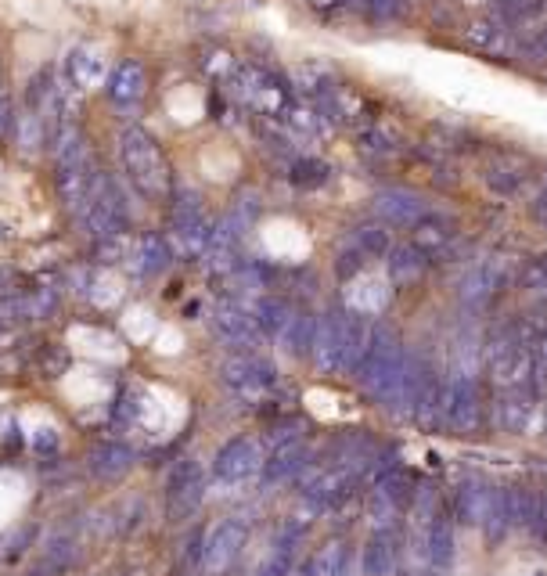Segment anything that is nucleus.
Segmentation results:
<instances>
[{"mask_svg": "<svg viewBox=\"0 0 547 576\" xmlns=\"http://www.w3.org/2000/svg\"><path fill=\"white\" fill-rule=\"evenodd\" d=\"M303 458H306L303 443H281V447L274 450V458L267 461V468H263V476H267V483H281V479H288L303 465Z\"/></svg>", "mask_w": 547, "mask_h": 576, "instance_id": "f8f14e48", "label": "nucleus"}, {"mask_svg": "<svg viewBox=\"0 0 547 576\" xmlns=\"http://www.w3.org/2000/svg\"><path fill=\"white\" fill-rule=\"evenodd\" d=\"M389 566H393V555H389L386 540L375 537L368 548H364V573H368V576H386Z\"/></svg>", "mask_w": 547, "mask_h": 576, "instance_id": "4468645a", "label": "nucleus"}, {"mask_svg": "<svg viewBox=\"0 0 547 576\" xmlns=\"http://www.w3.org/2000/svg\"><path fill=\"white\" fill-rule=\"evenodd\" d=\"M112 98L116 101H134L144 90V69L137 62H123L116 72H112Z\"/></svg>", "mask_w": 547, "mask_h": 576, "instance_id": "ddd939ff", "label": "nucleus"}, {"mask_svg": "<svg viewBox=\"0 0 547 576\" xmlns=\"http://www.w3.org/2000/svg\"><path fill=\"white\" fill-rule=\"evenodd\" d=\"M69 69H72V76H76V83H83V87H90V83L101 80L98 54H90V51H76V58L69 62Z\"/></svg>", "mask_w": 547, "mask_h": 576, "instance_id": "2eb2a0df", "label": "nucleus"}, {"mask_svg": "<svg viewBox=\"0 0 547 576\" xmlns=\"http://www.w3.org/2000/svg\"><path fill=\"white\" fill-rule=\"evenodd\" d=\"M216 332L224 335L227 342H234V346H252V342H256L252 317H245L242 310H231V306H224V310L216 314Z\"/></svg>", "mask_w": 547, "mask_h": 576, "instance_id": "9b49d317", "label": "nucleus"}, {"mask_svg": "<svg viewBox=\"0 0 547 576\" xmlns=\"http://www.w3.org/2000/svg\"><path fill=\"white\" fill-rule=\"evenodd\" d=\"M4 234H8V227H0V238H4Z\"/></svg>", "mask_w": 547, "mask_h": 576, "instance_id": "a211bd4d", "label": "nucleus"}, {"mask_svg": "<svg viewBox=\"0 0 547 576\" xmlns=\"http://www.w3.org/2000/svg\"><path fill=\"white\" fill-rule=\"evenodd\" d=\"M123 166L141 191H152L155 195V191L166 188V162H162L152 137L141 134V130H130L123 137Z\"/></svg>", "mask_w": 547, "mask_h": 576, "instance_id": "f257e3e1", "label": "nucleus"}, {"mask_svg": "<svg viewBox=\"0 0 547 576\" xmlns=\"http://www.w3.org/2000/svg\"><path fill=\"white\" fill-rule=\"evenodd\" d=\"M224 382L242 396H260L270 386V368L260 360L249 357H234L224 364Z\"/></svg>", "mask_w": 547, "mask_h": 576, "instance_id": "39448f33", "label": "nucleus"}, {"mask_svg": "<svg viewBox=\"0 0 547 576\" xmlns=\"http://www.w3.org/2000/svg\"><path fill=\"white\" fill-rule=\"evenodd\" d=\"M198 501H202V472H198L195 461H180L173 468L170 486H166V512H170L173 522H180L195 512Z\"/></svg>", "mask_w": 547, "mask_h": 576, "instance_id": "f03ea898", "label": "nucleus"}, {"mask_svg": "<svg viewBox=\"0 0 547 576\" xmlns=\"http://www.w3.org/2000/svg\"><path fill=\"white\" fill-rule=\"evenodd\" d=\"M15 105H11V98H8V87H0V141L4 137H11V126H15Z\"/></svg>", "mask_w": 547, "mask_h": 576, "instance_id": "f3484780", "label": "nucleus"}, {"mask_svg": "<svg viewBox=\"0 0 547 576\" xmlns=\"http://www.w3.org/2000/svg\"><path fill=\"white\" fill-rule=\"evenodd\" d=\"M450 558H454V533H450L447 515H440V519H432V530H429V569H432V576H447Z\"/></svg>", "mask_w": 547, "mask_h": 576, "instance_id": "6e6552de", "label": "nucleus"}, {"mask_svg": "<svg viewBox=\"0 0 547 576\" xmlns=\"http://www.w3.org/2000/svg\"><path fill=\"white\" fill-rule=\"evenodd\" d=\"M260 465H263L260 447L242 436V440H231L216 454V479H224V483H245L249 476H256Z\"/></svg>", "mask_w": 547, "mask_h": 576, "instance_id": "7ed1b4c3", "label": "nucleus"}, {"mask_svg": "<svg viewBox=\"0 0 547 576\" xmlns=\"http://www.w3.org/2000/svg\"><path fill=\"white\" fill-rule=\"evenodd\" d=\"M54 184H58V198H62V206H69V209H76L83 198L90 195V180H87V173H83L80 159H76V162H58V177H54Z\"/></svg>", "mask_w": 547, "mask_h": 576, "instance_id": "1a4fd4ad", "label": "nucleus"}, {"mask_svg": "<svg viewBox=\"0 0 547 576\" xmlns=\"http://www.w3.org/2000/svg\"><path fill=\"white\" fill-rule=\"evenodd\" d=\"M130 465H134V450L123 447V443H101V447L90 450L87 458V468L98 479H105V483L123 479L126 472H130Z\"/></svg>", "mask_w": 547, "mask_h": 576, "instance_id": "423d86ee", "label": "nucleus"}, {"mask_svg": "<svg viewBox=\"0 0 547 576\" xmlns=\"http://www.w3.org/2000/svg\"><path fill=\"white\" fill-rule=\"evenodd\" d=\"M0 558H4V540H0Z\"/></svg>", "mask_w": 547, "mask_h": 576, "instance_id": "6ab92c4d", "label": "nucleus"}, {"mask_svg": "<svg viewBox=\"0 0 547 576\" xmlns=\"http://www.w3.org/2000/svg\"><path fill=\"white\" fill-rule=\"evenodd\" d=\"M447 418L458 425L461 432H468L472 425H476V418H479V393H476V386H472L468 378H458V382L450 386V393H447Z\"/></svg>", "mask_w": 547, "mask_h": 576, "instance_id": "0eeeda50", "label": "nucleus"}, {"mask_svg": "<svg viewBox=\"0 0 547 576\" xmlns=\"http://www.w3.org/2000/svg\"><path fill=\"white\" fill-rule=\"evenodd\" d=\"M0 87H4V69H0Z\"/></svg>", "mask_w": 547, "mask_h": 576, "instance_id": "aec40b11", "label": "nucleus"}, {"mask_svg": "<svg viewBox=\"0 0 547 576\" xmlns=\"http://www.w3.org/2000/svg\"><path fill=\"white\" fill-rule=\"evenodd\" d=\"M242 544H245V522L242 519H224L213 533H209L206 551H202V562H206V569L220 573V569H227L234 558H238Z\"/></svg>", "mask_w": 547, "mask_h": 576, "instance_id": "20e7f679", "label": "nucleus"}, {"mask_svg": "<svg viewBox=\"0 0 547 576\" xmlns=\"http://www.w3.org/2000/svg\"><path fill=\"white\" fill-rule=\"evenodd\" d=\"M141 270H148V274H155V270H162L166 267V252H162V245L155 242H144V249H141Z\"/></svg>", "mask_w": 547, "mask_h": 576, "instance_id": "dca6fc26", "label": "nucleus"}, {"mask_svg": "<svg viewBox=\"0 0 547 576\" xmlns=\"http://www.w3.org/2000/svg\"><path fill=\"white\" fill-rule=\"evenodd\" d=\"M11 144H15L22 155H36L40 144H44V116L40 112H18L15 126H11Z\"/></svg>", "mask_w": 547, "mask_h": 576, "instance_id": "9d476101", "label": "nucleus"}]
</instances>
